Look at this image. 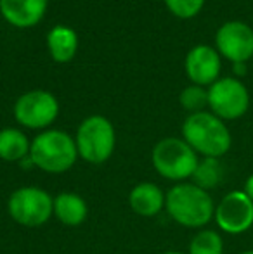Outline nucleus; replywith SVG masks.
<instances>
[{"label":"nucleus","mask_w":253,"mask_h":254,"mask_svg":"<svg viewBox=\"0 0 253 254\" xmlns=\"http://www.w3.org/2000/svg\"><path fill=\"white\" fill-rule=\"evenodd\" d=\"M182 138L194 149L196 154L215 159L226 156L233 145V137L226 121L210 111L189 114L184 120Z\"/></svg>","instance_id":"f257e3e1"},{"label":"nucleus","mask_w":253,"mask_h":254,"mask_svg":"<svg viewBox=\"0 0 253 254\" xmlns=\"http://www.w3.org/2000/svg\"><path fill=\"white\" fill-rule=\"evenodd\" d=\"M165 209L175 223L186 228H203L213 220L215 204L205 189L194 184H177L167 192Z\"/></svg>","instance_id":"f03ea898"},{"label":"nucleus","mask_w":253,"mask_h":254,"mask_svg":"<svg viewBox=\"0 0 253 254\" xmlns=\"http://www.w3.org/2000/svg\"><path fill=\"white\" fill-rule=\"evenodd\" d=\"M30 157L35 168L51 175L70 171L78 159L75 138L63 130H45L33 138Z\"/></svg>","instance_id":"7ed1b4c3"},{"label":"nucleus","mask_w":253,"mask_h":254,"mask_svg":"<svg viewBox=\"0 0 253 254\" xmlns=\"http://www.w3.org/2000/svg\"><path fill=\"white\" fill-rule=\"evenodd\" d=\"M151 161L160 177L172 182H184L192 178L199 157L184 138L167 137L153 147Z\"/></svg>","instance_id":"20e7f679"},{"label":"nucleus","mask_w":253,"mask_h":254,"mask_svg":"<svg viewBox=\"0 0 253 254\" xmlns=\"http://www.w3.org/2000/svg\"><path fill=\"white\" fill-rule=\"evenodd\" d=\"M78 157L90 164H102L113 156L116 133L113 123L106 116L94 114L85 118L75 135Z\"/></svg>","instance_id":"39448f33"},{"label":"nucleus","mask_w":253,"mask_h":254,"mask_svg":"<svg viewBox=\"0 0 253 254\" xmlns=\"http://www.w3.org/2000/svg\"><path fill=\"white\" fill-rule=\"evenodd\" d=\"M9 216L17 225L37 228L54 216V197L38 187H21L9 195Z\"/></svg>","instance_id":"423d86ee"},{"label":"nucleus","mask_w":253,"mask_h":254,"mask_svg":"<svg viewBox=\"0 0 253 254\" xmlns=\"http://www.w3.org/2000/svg\"><path fill=\"white\" fill-rule=\"evenodd\" d=\"M208 107L222 121L240 120L250 109V92L240 78H219L208 87Z\"/></svg>","instance_id":"0eeeda50"},{"label":"nucleus","mask_w":253,"mask_h":254,"mask_svg":"<svg viewBox=\"0 0 253 254\" xmlns=\"http://www.w3.org/2000/svg\"><path fill=\"white\" fill-rule=\"evenodd\" d=\"M59 114V102L47 90H31L14 104V118L24 128L44 130L51 127Z\"/></svg>","instance_id":"6e6552de"},{"label":"nucleus","mask_w":253,"mask_h":254,"mask_svg":"<svg viewBox=\"0 0 253 254\" xmlns=\"http://www.w3.org/2000/svg\"><path fill=\"white\" fill-rule=\"evenodd\" d=\"M213 220L226 234H245L253 227V201L243 190L227 192L215 206Z\"/></svg>","instance_id":"1a4fd4ad"},{"label":"nucleus","mask_w":253,"mask_h":254,"mask_svg":"<svg viewBox=\"0 0 253 254\" xmlns=\"http://www.w3.org/2000/svg\"><path fill=\"white\" fill-rule=\"evenodd\" d=\"M215 49L233 64L253 59V28L245 21H226L215 33Z\"/></svg>","instance_id":"9d476101"},{"label":"nucleus","mask_w":253,"mask_h":254,"mask_svg":"<svg viewBox=\"0 0 253 254\" xmlns=\"http://www.w3.org/2000/svg\"><path fill=\"white\" fill-rule=\"evenodd\" d=\"M184 67H186V74L192 85L210 87L220 78L222 57H220L215 47L201 44L192 47L187 52Z\"/></svg>","instance_id":"9b49d317"},{"label":"nucleus","mask_w":253,"mask_h":254,"mask_svg":"<svg viewBox=\"0 0 253 254\" xmlns=\"http://www.w3.org/2000/svg\"><path fill=\"white\" fill-rule=\"evenodd\" d=\"M49 0H0V14L14 28H33L44 19Z\"/></svg>","instance_id":"f8f14e48"},{"label":"nucleus","mask_w":253,"mask_h":254,"mask_svg":"<svg viewBox=\"0 0 253 254\" xmlns=\"http://www.w3.org/2000/svg\"><path fill=\"white\" fill-rule=\"evenodd\" d=\"M165 197L167 195L163 194V190L158 185L151 184V182H141L128 194V204L135 214L151 218L163 211Z\"/></svg>","instance_id":"ddd939ff"},{"label":"nucleus","mask_w":253,"mask_h":254,"mask_svg":"<svg viewBox=\"0 0 253 254\" xmlns=\"http://www.w3.org/2000/svg\"><path fill=\"white\" fill-rule=\"evenodd\" d=\"M85 199L75 192H61L54 197V216L66 227H78L87 220Z\"/></svg>","instance_id":"4468645a"},{"label":"nucleus","mask_w":253,"mask_h":254,"mask_svg":"<svg viewBox=\"0 0 253 254\" xmlns=\"http://www.w3.org/2000/svg\"><path fill=\"white\" fill-rule=\"evenodd\" d=\"M47 49L56 63H70L78 51V37L75 30L63 24L54 26L47 35Z\"/></svg>","instance_id":"2eb2a0df"},{"label":"nucleus","mask_w":253,"mask_h":254,"mask_svg":"<svg viewBox=\"0 0 253 254\" xmlns=\"http://www.w3.org/2000/svg\"><path fill=\"white\" fill-rule=\"evenodd\" d=\"M31 142L17 128H3L0 130V159L7 163H19L30 156Z\"/></svg>","instance_id":"dca6fc26"},{"label":"nucleus","mask_w":253,"mask_h":254,"mask_svg":"<svg viewBox=\"0 0 253 254\" xmlns=\"http://www.w3.org/2000/svg\"><path fill=\"white\" fill-rule=\"evenodd\" d=\"M222 175V164H220L219 159L203 157L198 163L194 175H192V184L205 189V190H210V189H215L220 184Z\"/></svg>","instance_id":"f3484780"},{"label":"nucleus","mask_w":253,"mask_h":254,"mask_svg":"<svg viewBox=\"0 0 253 254\" xmlns=\"http://www.w3.org/2000/svg\"><path fill=\"white\" fill-rule=\"evenodd\" d=\"M189 254H224V241L219 232L203 228L189 242Z\"/></svg>","instance_id":"a211bd4d"},{"label":"nucleus","mask_w":253,"mask_h":254,"mask_svg":"<svg viewBox=\"0 0 253 254\" xmlns=\"http://www.w3.org/2000/svg\"><path fill=\"white\" fill-rule=\"evenodd\" d=\"M180 106L191 114L201 113L205 107H208V88L199 87V85H189L179 95Z\"/></svg>","instance_id":"6ab92c4d"},{"label":"nucleus","mask_w":253,"mask_h":254,"mask_svg":"<svg viewBox=\"0 0 253 254\" xmlns=\"http://www.w3.org/2000/svg\"><path fill=\"white\" fill-rule=\"evenodd\" d=\"M167 9L179 19H191L201 12L206 0H163Z\"/></svg>","instance_id":"aec40b11"},{"label":"nucleus","mask_w":253,"mask_h":254,"mask_svg":"<svg viewBox=\"0 0 253 254\" xmlns=\"http://www.w3.org/2000/svg\"><path fill=\"white\" fill-rule=\"evenodd\" d=\"M233 71H234V78H241L247 74V64L243 63H238V64H233Z\"/></svg>","instance_id":"412c9836"},{"label":"nucleus","mask_w":253,"mask_h":254,"mask_svg":"<svg viewBox=\"0 0 253 254\" xmlns=\"http://www.w3.org/2000/svg\"><path fill=\"white\" fill-rule=\"evenodd\" d=\"M243 192L248 195V197L253 201V173L250 175V177L247 178V182H245V189H243Z\"/></svg>","instance_id":"4be33fe9"},{"label":"nucleus","mask_w":253,"mask_h":254,"mask_svg":"<svg viewBox=\"0 0 253 254\" xmlns=\"http://www.w3.org/2000/svg\"><path fill=\"white\" fill-rule=\"evenodd\" d=\"M162 254H184V253H179V251H167V253H162Z\"/></svg>","instance_id":"5701e85b"},{"label":"nucleus","mask_w":253,"mask_h":254,"mask_svg":"<svg viewBox=\"0 0 253 254\" xmlns=\"http://www.w3.org/2000/svg\"><path fill=\"white\" fill-rule=\"evenodd\" d=\"M241 254H253V249H248V251H243Z\"/></svg>","instance_id":"b1692460"}]
</instances>
